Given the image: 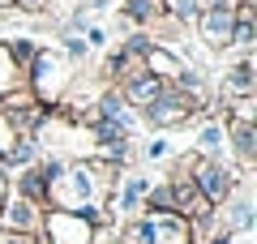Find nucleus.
Returning a JSON list of instances; mask_svg holds the SVG:
<instances>
[{
  "label": "nucleus",
  "instance_id": "obj_1",
  "mask_svg": "<svg viewBox=\"0 0 257 244\" xmlns=\"http://www.w3.org/2000/svg\"><path fill=\"white\" fill-rule=\"evenodd\" d=\"M116 180L111 167L99 159H64L60 172L47 180L43 210H69V214H86L94 227H111L116 218L107 214V189Z\"/></svg>",
  "mask_w": 257,
  "mask_h": 244
},
{
  "label": "nucleus",
  "instance_id": "obj_2",
  "mask_svg": "<svg viewBox=\"0 0 257 244\" xmlns=\"http://www.w3.org/2000/svg\"><path fill=\"white\" fill-rule=\"evenodd\" d=\"M73 73L77 69L64 60V52L39 43L35 60L26 64V90H30V99H35L39 107H56V103H64V99H69V86H73Z\"/></svg>",
  "mask_w": 257,
  "mask_h": 244
},
{
  "label": "nucleus",
  "instance_id": "obj_3",
  "mask_svg": "<svg viewBox=\"0 0 257 244\" xmlns=\"http://www.w3.org/2000/svg\"><path fill=\"white\" fill-rule=\"evenodd\" d=\"M116 244H193V231L189 223H184L180 214H172V210H163V214H133L124 218V227H120Z\"/></svg>",
  "mask_w": 257,
  "mask_h": 244
},
{
  "label": "nucleus",
  "instance_id": "obj_4",
  "mask_svg": "<svg viewBox=\"0 0 257 244\" xmlns=\"http://www.w3.org/2000/svg\"><path fill=\"white\" fill-rule=\"evenodd\" d=\"M142 120H146L150 129H159V133H172V129H184L189 120H202V107L189 99L184 90H176V86H163V90L155 94V99L146 103V107L138 111Z\"/></svg>",
  "mask_w": 257,
  "mask_h": 244
},
{
  "label": "nucleus",
  "instance_id": "obj_5",
  "mask_svg": "<svg viewBox=\"0 0 257 244\" xmlns=\"http://www.w3.org/2000/svg\"><path fill=\"white\" fill-rule=\"evenodd\" d=\"M193 184H197V189H202V197L219 210L223 201H227L231 193L244 184V172H240V167H231L227 159H197V163H193Z\"/></svg>",
  "mask_w": 257,
  "mask_h": 244
},
{
  "label": "nucleus",
  "instance_id": "obj_6",
  "mask_svg": "<svg viewBox=\"0 0 257 244\" xmlns=\"http://www.w3.org/2000/svg\"><path fill=\"white\" fill-rule=\"evenodd\" d=\"M231 18H236V0H206L193 30L210 52H231Z\"/></svg>",
  "mask_w": 257,
  "mask_h": 244
},
{
  "label": "nucleus",
  "instance_id": "obj_7",
  "mask_svg": "<svg viewBox=\"0 0 257 244\" xmlns=\"http://www.w3.org/2000/svg\"><path fill=\"white\" fill-rule=\"evenodd\" d=\"M39 240L43 244H94V223L86 214H69V210H43Z\"/></svg>",
  "mask_w": 257,
  "mask_h": 244
},
{
  "label": "nucleus",
  "instance_id": "obj_8",
  "mask_svg": "<svg viewBox=\"0 0 257 244\" xmlns=\"http://www.w3.org/2000/svg\"><path fill=\"white\" fill-rule=\"evenodd\" d=\"M146 189H150L146 172H124V176L116 172V180H111V189H107V214L111 218H133L142 210Z\"/></svg>",
  "mask_w": 257,
  "mask_h": 244
},
{
  "label": "nucleus",
  "instance_id": "obj_9",
  "mask_svg": "<svg viewBox=\"0 0 257 244\" xmlns=\"http://www.w3.org/2000/svg\"><path fill=\"white\" fill-rule=\"evenodd\" d=\"M159 90H163V81H159V77H150V73L142 69V64H128V69L116 77V94H120V99H124L133 111H142V107H146V103L155 99Z\"/></svg>",
  "mask_w": 257,
  "mask_h": 244
},
{
  "label": "nucleus",
  "instance_id": "obj_10",
  "mask_svg": "<svg viewBox=\"0 0 257 244\" xmlns=\"http://www.w3.org/2000/svg\"><path fill=\"white\" fill-rule=\"evenodd\" d=\"M214 223H223V231H231V235H253L257 218H253V197L244 193V184L214 210Z\"/></svg>",
  "mask_w": 257,
  "mask_h": 244
},
{
  "label": "nucleus",
  "instance_id": "obj_11",
  "mask_svg": "<svg viewBox=\"0 0 257 244\" xmlns=\"http://www.w3.org/2000/svg\"><path fill=\"white\" fill-rule=\"evenodd\" d=\"M39 223H43V206L18 197V193H9V197L0 201V227H5V231H30V235H39Z\"/></svg>",
  "mask_w": 257,
  "mask_h": 244
},
{
  "label": "nucleus",
  "instance_id": "obj_12",
  "mask_svg": "<svg viewBox=\"0 0 257 244\" xmlns=\"http://www.w3.org/2000/svg\"><path fill=\"white\" fill-rule=\"evenodd\" d=\"M240 94H257L253 56H236V60L223 69V77H219V94H214V99L227 103V99H240Z\"/></svg>",
  "mask_w": 257,
  "mask_h": 244
},
{
  "label": "nucleus",
  "instance_id": "obj_13",
  "mask_svg": "<svg viewBox=\"0 0 257 244\" xmlns=\"http://www.w3.org/2000/svg\"><path fill=\"white\" fill-rule=\"evenodd\" d=\"M223 133H227V150L236 154V167H253L257 163V125H248V120H223Z\"/></svg>",
  "mask_w": 257,
  "mask_h": 244
},
{
  "label": "nucleus",
  "instance_id": "obj_14",
  "mask_svg": "<svg viewBox=\"0 0 257 244\" xmlns=\"http://www.w3.org/2000/svg\"><path fill=\"white\" fill-rule=\"evenodd\" d=\"M184 64H189V60H180V56H176L172 47H159V43L150 47L146 56H142V69H146L150 77H159L163 86H176V77L184 73Z\"/></svg>",
  "mask_w": 257,
  "mask_h": 244
},
{
  "label": "nucleus",
  "instance_id": "obj_15",
  "mask_svg": "<svg viewBox=\"0 0 257 244\" xmlns=\"http://www.w3.org/2000/svg\"><path fill=\"white\" fill-rule=\"evenodd\" d=\"M193 154L202 159H227V133H223V120H202L197 133H193Z\"/></svg>",
  "mask_w": 257,
  "mask_h": 244
},
{
  "label": "nucleus",
  "instance_id": "obj_16",
  "mask_svg": "<svg viewBox=\"0 0 257 244\" xmlns=\"http://www.w3.org/2000/svg\"><path fill=\"white\" fill-rule=\"evenodd\" d=\"M90 107H94V116H103V120H116V125H120V129H128V133L138 129V111H133V107H128V103L116 94V86H107V90H103L99 99L90 103Z\"/></svg>",
  "mask_w": 257,
  "mask_h": 244
},
{
  "label": "nucleus",
  "instance_id": "obj_17",
  "mask_svg": "<svg viewBox=\"0 0 257 244\" xmlns=\"http://www.w3.org/2000/svg\"><path fill=\"white\" fill-rule=\"evenodd\" d=\"M163 13H167L163 0H120V18H124L128 26H138V30H146L150 22H159Z\"/></svg>",
  "mask_w": 257,
  "mask_h": 244
},
{
  "label": "nucleus",
  "instance_id": "obj_18",
  "mask_svg": "<svg viewBox=\"0 0 257 244\" xmlns=\"http://www.w3.org/2000/svg\"><path fill=\"white\" fill-rule=\"evenodd\" d=\"M18 86H26V73L18 69V60H13L9 43H0V94L18 90Z\"/></svg>",
  "mask_w": 257,
  "mask_h": 244
},
{
  "label": "nucleus",
  "instance_id": "obj_19",
  "mask_svg": "<svg viewBox=\"0 0 257 244\" xmlns=\"http://www.w3.org/2000/svg\"><path fill=\"white\" fill-rule=\"evenodd\" d=\"M150 47H155V39H150L146 30H128V39L120 43V52H124V60H142Z\"/></svg>",
  "mask_w": 257,
  "mask_h": 244
},
{
  "label": "nucleus",
  "instance_id": "obj_20",
  "mask_svg": "<svg viewBox=\"0 0 257 244\" xmlns=\"http://www.w3.org/2000/svg\"><path fill=\"white\" fill-rule=\"evenodd\" d=\"M86 56H90V47H86V39H82V35H73V30H64V60H69V64L77 69V64H82Z\"/></svg>",
  "mask_w": 257,
  "mask_h": 244
},
{
  "label": "nucleus",
  "instance_id": "obj_21",
  "mask_svg": "<svg viewBox=\"0 0 257 244\" xmlns=\"http://www.w3.org/2000/svg\"><path fill=\"white\" fill-rule=\"evenodd\" d=\"M9 52H13V60H18V69L26 73V64L35 60V52H39V43L35 39H9Z\"/></svg>",
  "mask_w": 257,
  "mask_h": 244
},
{
  "label": "nucleus",
  "instance_id": "obj_22",
  "mask_svg": "<svg viewBox=\"0 0 257 244\" xmlns=\"http://www.w3.org/2000/svg\"><path fill=\"white\" fill-rule=\"evenodd\" d=\"M13 142H18V133H13V125L5 120V111H0V172H5V159H9Z\"/></svg>",
  "mask_w": 257,
  "mask_h": 244
},
{
  "label": "nucleus",
  "instance_id": "obj_23",
  "mask_svg": "<svg viewBox=\"0 0 257 244\" xmlns=\"http://www.w3.org/2000/svg\"><path fill=\"white\" fill-rule=\"evenodd\" d=\"M142 154H146L150 163H155V159H167V154H172V142H167V137H155V142H150Z\"/></svg>",
  "mask_w": 257,
  "mask_h": 244
},
{
  "label": "nucleus",
  "instance_id": "obj_24",
  "mask_svg": "<svg viewBox=\"0 0 257 244\" xmlns=\"http://www.w3.org/2000/svg\"><path fill=\"white\" fill-rule=\"evenodd\" d=\"M82 39H86V47H103V43H107V30H103V26H94V22H90V26L82 30Z\"/></svg>",
  "mask_w": 257,
  "mask_h": 244
},
{
  "label": "nucleus",
  "instance_id": "obj_25",
  "mask_svg": "<svg viewBox=\"0 0 257 244\" xmlns=\"http://www.w3.org/2000/svg\"><path fill=\"white\" fill-rule=\"evenodd\" d=\"M39 235H30V231H5L0 227V244H35Z\"/></svg>",
  "mask_w": 257,
  "mask_h": 244
},
{
  "label": "nucleus",
  "instance_id": "obj_26",
  "mask_svg": "<svg viewBox=\"0 0 257 244\" xmlns=\"http://www.w3.org/2000/svg\"><path fill=\"white\" fill-rule=\"evenodd\" d=\"M13 5H18L22 13H43L47 5H52V0H13Z\"/></svg>",
  "mask_w": 257,
  "mask_h": 244
},
{
  "label": "nucleus",
  "instance_id": "obj_27",
  "mask_svg": "<svg viewBox=\"0 0 257 244\" xmlns=\"http://www.w3.org/2000/svg\"><path fill=\"white\" fill-rule=\"evenodd\" d=\"M236 244H253V240H248V235H236Z\"/></svg>",
  "mask_w": 257,
  "mask_h": 244
},
{
  "label": "nucleus",
  "instance_id": "obj_28",
  "mask_svg": "<svg viewBox=\"0 0 257 244\" xmlns=\"http://www.w3.org/2000/svg\"><path fill=\"white\" fill-rule=\"evenodd\" d=\"M0 9H13V0H0Z\"/></svg>",
  "mask_w": 257,
  "mask_h": 244
},
{
  "label": "nucleus",
  "instance_id": "obj_29",
  "mask_svg": "<svg viewBox=\"0 0 257 244\" xmlns=\"http://www.w3.org/2000/svg\"><path fill=\"white\" fill-rule=\"evenodd\" d=\"M193 5H206V0H193Z\"/></svg>",
  "mask_w": 257,
  "mask_h": 244
}]
</instances>
